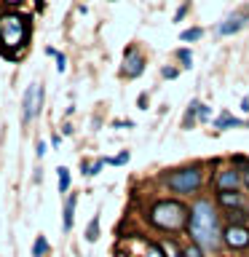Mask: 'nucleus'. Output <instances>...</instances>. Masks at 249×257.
<instances>
[{
  "label": "nucleus",
  "mask_w": 249,
  "mask_h": 257,
  "mask_svg": "<svg viewBox=\"0 0 249 257\" xmlns=\"http://www.w3.org/2000/svg\"><path fill=\"white\" fill-rule=\"evenodd\" d=\"M188 230H190L193 241H196L201 249H217L220 246V241H222L220 214H217V209L209 198H201V201L193 204Z\"/></svg>",
  "instance_id": "f257e3e1"
},
{
  "label": "nucleus",
  "mask_w": 249,
  "mask_h": 257,
  "mask_svg": "<svg viewBox=\"0 0 249 257\" xmlns=\"http://www.w3.org/2000/svg\"><path fill=\"white\" fill-rule=\"evenodd\" d=\"M30 22L22 14H3L0 16V51L8 56H16L27 43Z\"/></svg>",
  "instance_id": "f03ea898"
},
{
  "label": "nucleus",
  "mask_w": 249,
  "mask_h": 257,
  "mask_svg": "<svg viewBox=\"0 0 249 257\" xmlns=\"http://www.w3.org/2000/svg\"><path fill=\"white\" fill-rule=\"evenodd\" d=\"M150 222L161 230H172V233L182 230V228H188V222H190V209L182 206L180 201H174V198H164V201H158V204H153Z\"/></svg>",
  "instance_id": "7ed1b4c3"
},
{
  "label": "nucleus",
  "mask_w": 249,
  "mask_h": 257,
  "mask_svg": "<svg viewBox=\"0 0 249 257\" xmlns=\"http://www.w3.org/2000/svg\"><path fill=\"white\" fill-rule=\"evenodd\" d=\"M201 182H204V169L201 166H185V169H177V172H172L166 177L169 188L174 193H185V196L196 193L201 188Z\"/></svg>",
  "instance_id": "20e7f679"
},
{
  "label": "nucleus",
  "mask_w": 249,
  "mask_h": 257,
  "mask_svg": "<svg viewBox=\"0 0 249 257\" xmlns=\"http://www.w3.org/2000/svg\"><path fill=\"white\" fill-rule=\"evenodd\" d=\"M40 107H43V88L38 83H30L24 96H22V120L24 123H30V120L40 112Z\"/></svg>",
  "instance_id": "39448f33"
},
{
  "label": "nucleus",
  "mask_w": 249,
  "mask_h": 257,
  "mask_svg": "<svg viewBox=\"0 0 249 257\" xmlns=\"http://www.w3.org/2000/svg\"><path fill=\"white\" fill-rule=\"evenodd\" d=\"M142 72H145L142 54L137 51L134 46H129V48H126V56H123V67H120V75H126V78H140Z\"/></svg>",
  "instance_id": "423d86ee"
},
{
  "label": "nucleus",
  "mask_w": 249,
  "mask_h": 257,
  "mask_svg": "<svg viewBox=\"0 0 249 257\" xmlns=\"http://www.w3.org/2000/svg\"><path fill=\"white\" fill-rule=\"evenodd\" d=\"M222 241H225L230 249H244V246H249V228H246V225L233 222V225H228V228H225Z\"/></svg>",
  "instance_id": "0eeeda50"
},
{
  "label": "nucleus",
  "mask_w": 249,
  "mask_h": 257,
  "mask_svg": "<svg viewBox=\"0 0 249 257\" xmlns=\"http://www.w3.org/2000/svg\"><path fill=\"white\" fill-rule=\"evenodd\" d=\"M246 22H249V14L246 11H233L228 19H222L220 24H217V35H236V32H241L246 27Z\"/></svg>",
  "instance_id": "6e6552de"
},
{
  "label": "nucleus",
  "mask_w": 249,
  "mask_h": 257,
  "mask_svg": "<svg viewBox=\"0 0 249 257\" xmlns=\"http://www.w3.org/2000/svg\"><path fill=\"white\" fill-rule=\"evenodd\" d=\"M241 185H244V177L238 169H220L217 172V188L220 190H238Z\"/></svg>",
  "instance_id": "1a4fd4ad"
},
{
  "label": "nucleus",
  "mask_w": 249,
  "mask_h": 257,
  "mask_svg": "<svg viewBox=\"0 0 249 257\" xmlns=\"http://www.w3.org/2000/svg\"><path fill=\"white\" fill-rule=\"evenodd\" d=\"M217 201H220L225 209H236V212L246 206V196L238 193V190H220L217 193Z\"/></svg>",
  "instance_id": "9d476101"
},
{
  "label": "nucleus",
  "mask_w": 249,
  "mask_h": 257,
  "mask_svg": "<svg viewBox=\"0 0 249 257\" xmlns=\"http://www.w3.org/2000/svg\"><path fill=\"white\" fill-rule=\"evenodd\" d=\"M75 204H78V193H72V196H67V201H64V214H62L64 233L72 230V222H75Z\"/></svg>",
  "instance_id": "9b49d317"
},
{
  "label": "nucleus",
  "mask_w": 249,
  "mask_h": 257,
  "mask_svg": "<svg viewBox=\"0 0 249 257\" xmlns=\"http://www.w3.org/2000/svg\"><path fill=\"white\" fill-rule=\"evenodd\" d=\"M214 126H217V128H222V132H225V128H241V126H244V128H249V120L233 118V115H230L228 110H222L220 115L214 118Z\"/></svg>",
  "instance_id": "f8f14e48"
},
{
  "label": "nucleus",
  "mask_w": 249,
  "mask_h": 257,
  "mask_svg": "<svg viewBox=\"0 0 249 257\" xmlns=\"http://www.w3.org/2000/svg\"><path fill=\"white\" fill-rule=\"evenodd\" d=\"M96 238H99V214H94L86 228V241H96Z\"/></svg>",
  "instance_id": "ddd939ff"
},
{
  "label": "nucleus",
  "mask_w": 249,
  "mask_h": 257,
  "mask_svg": "<svg viewBox=\"0 0 249 257\" xmlns=\"http://www.w3.org/2000/svg\"><path fill=\"white\" fill-rule=\"evenodd\" d=\"M198 107H201V102H198V99H193V102H190V107H188V112H185V120H182V126H185V128H190V126H193V118L198 115Z\"/></svg>",
  "instance_id": "4468645a"
},
{
  "label": "nucleus",
  "mask_w": 249,
  "mask_h": 257,
  "mask_svg": "<svg viewBox=\"0 0 249 257\" xmlns=\"http://www.w3.org/2000/svg\"><path fill=\"white\" fill-rule=\"evenodd\" d=\"M158 246H161V252H164L166 257H185V252H180L177 244H172V241H158Z\"/></svg>",
  "instance_id": "2eb2a0df"
},
{
  "label": "nucleus",
  "mask_w": 249,
  "mask_h": 257,
  "mask_svg": "<svg viewBox=\"0 0 249 257\" xmlns=\"http://www.w3.org/2000/svg\"><path fill=\"white\" fill-rule=\"evenodd\" d=\"M48 249H51V246H48L46 236H38V238H35V244H32V257H43Z\"/></svg>",
  "instance_id": "dca6fc26"
},
{
  "label": "nucleus",
  "mask_w": 249,
  "mask_h": 257,
  "mask_svg": "<svg viewBox=\"0 0 249 257\" xmlns=\"http://www.w3.org/2000/svg\"><path fill=\"white\" fill-rule=\"evenodd\" d=\"M46 54H48V56H54V59H56V70H59V72H64V70H67V59H64V54H62V51H56V48H51V46H48V48H46Z\"/></svg>",
  "instance_id": "f3484780"
},
{
  "label": "nucleus",
  "mask_w": 249,
  "mask_h": 257,
  "mask_svg": "<svg viewBox=\"0 0 249 257\" xmlns=\"http://www.w3.org/2000/svg\"><path fill=\"white\" fill-rule=\"evenodd\" d=\"M201 35H204V27H190L182 32V43H193V40H201Z\"/></svg>",
  "instance_id": "a211bd4d"
},
{
  "label": "nucleus",
  "mask_w": 249,
  "mask_h": 257,
  "mask_svg": "<svg viewBox=\"0 0 249 257\" xmlns=\"http://www.w3.org/2000/svg\"><path fill=\"white\" fill-rule=\"evenodd\" d=\"M56 174H59V190L67 193L70 190V169L67 166H59V169H56Z\"/></svg>",
  "instance_id": "6ab92c4d"
},
{
  "label": "nucleus",
  "mask_w": 249,
  "mask_h": 257,
  "mask_svg": "<svg viewBox=\"0 0 249 257\" xmlns=\"http://www.w3.org/2000/svg\"><path fill=\"white\" fill-rule=\"evenodd\" d=\"M102 166H104V158L94 161V164H83V177H94V174H99V172H102Z\"/></svg>",
  "instance_id": "aec40b11"
},
{
  "label": "nucleus",
  "mask_w": 249,
  "mask_h": 257,
  "mask_svg": "<svg viewBox=\"0 0 249 257\" xmlns=\"http://www.w3.org/2000/svg\"><path fill=\"white\" fill-rule=\"evenodd\" d=\"M177 59L182 62V70H190L193 67V54L188 51V48H180V51H177Z\"/></svg>",
  "instance_id": "412c9836"
},
{
  "label": "nucleus",
  "mask_w": 249,
  "mask_h": 257,
  "mask_svg": "<svg viewBox=\"0 0 249 257\" xmlns=\"http://www.w3.org/2000/svg\"><path fill=\"white\" fill-rule=\"evenodd\" d=\"M129 161V153H120V156H112V158H104V164H110V166H123Z\"/></svg>",
  "instance_id": "4be33fe9"
},
{
  "label": "nucleus",
  "mask_w": 249,
  "mask_h": 257,
  "mask_svg": "<svg viewBox=\"0 0 249 257\" xmlns=\"http://www.w3.org/2000/svg\"><path fill=\"white\" fill-rule=\"evenodd\" d=\"M182 252H185V257H204V252H201V246L196 244V241H193L188 249H182Z\"/></svg>",
  "instance_id": "5701e85b"
},
{
  "label": "nucleus",
  "mask_w": 249,
  "mask_h": 257,
  "mask_svg": "<svg viewBox=\"0 0 249 257\" xmlns=\"http://www.w3.org/2000/svg\"><path fill=\"white\" fill-rule=\"evenodd\" d=\"M198 120L201 123H204V120H212V110H209L204 102H201V107H198Z\"/></svg>",
  "instance_id": "b1692460"
},
{
  "label": "nucleus",
  "mask_w": 249,
  "mask_h": 257,
  "mask_svg": "<svg viewBox=\"0 0 249 257\" xmlns=\"http://www.w3.org/2000/svg\"><path fill=\"white\" fill-rule=\"evenodd\" d=\"M188 8H190V3H182L180 8H177V14H174V22H182V19H185V14H188Z\"/></svg>",
  "instance_id": "393cba45"
},
{
  "label": "nucleus",
  "mask_w": 249,
  "mask_h": 257,
  "mask_svg": "<svg viewBox=\"0 0 249 257\" xmlns=\"http://www.w3.org/2000/svg\"><path fill=\"white\" fill-rule=\"evenodd\" d=\"M177 75H180V70H177V67H164V78H166V80H172V78H177Z\"/></svg>",
  "instance_id": "a878e982"
},
{
  "label": "nucleus",
  "mask_w": 249,
  "mask_h": 257,
  "mask_svg": "<svg viewBox=\"0 0 249 257\" xmlns=\"http://www.w3.org/2000/svg\"><path fill=\"white\" fill-rule=\"evenodd\" d=\"M35 153H38V158H43L46 156V142H38V150Z\"/></svg>",
  "instance_id": "bb28decb"
},
{
  "label": "nucleus",
  "mask_w": 249,
  "mask_h": 257,
  "mask_svg": "<svg viewBox=\"0 0 249 257\" xmlns=\"http://www.w3.org/2000/svg\"><path fill=\"white\" fill-rule=\"evenodd\" d=\"M140 107H142V110L148 107V94H140Z\"/></svg>",
  "instance_id": "cd10ccee"
},
{
  "label": "nucleus",
  "mask_w": 249,
  "mask_h": 257,
  "mask_svg": "<svg viewBox=\"0 0 249 257\" xmlns=\"http://www.w3.org/2000/svg\"><path fill=\"white\" fill-rule=\"evenodd\" d=\"M241 110H244V112H249V99H246V96L241 99Z\"/></svg>",
  "instance_id": "c85d7f7f"
},
{
  "label": "nucleus",
  "mask_w": 249,
  "mask_h": 257,
  "mask_svg": "<svg viewBox=\"0 0 249 257\" xmlns=\"http://www.w3.org/2000/svg\"><path fill=\"white\" fill-rule=\"evenodd\" d=\"M244 185H246V188H249V169H246V172H244Z\"/></svg>",
  "instance_id": "c756f323"
},
{
  "label": "nucleus",
  "mask_w": 249,
  "mask_h": 257,
  "mask_svg": "<svg viewBox=\"0 0 249 257\" xmlns=\"http://www.w3.org/2000/svg\"><path fill=\"white\" fill-rule=\"evenodd\" d=\"M3 3H11L14 6V3H22V0H3Z\"/></svg>",
  "instance_id": "7c9ffc66"
}]
</instances>
